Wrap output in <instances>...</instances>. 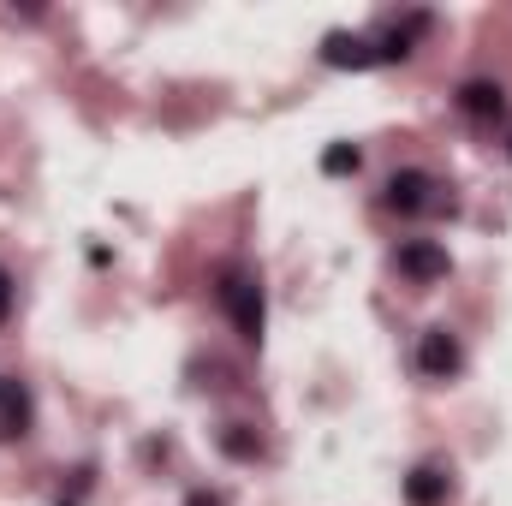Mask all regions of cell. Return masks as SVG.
Here are the masks:
<instances>
[{"label":"cell","instance_id":"cell-8","mask_svg":"<svg viewBox=\"0 0 512 506\" xmlns=\"http://www.w3.org/2000/svg\"><path fill=\"white\" fill-rule=\"evenodd\" d=\"M459 108H465V114H477V120L501 114V84H465V90H459Z\"/></svg>","mask_w":512,"mask_h":506},{"label":"cell","instance_id":"cell-11","mask_svg":"<svg viewBox=\"0 0 512 506\" xmlns=\"http://www.w3.org/2000/svg\"><path fill=\"white\" fill-rule=\"evenodd\" d=\"M191 506H221V501H215V495H197V501H191Z\"/></svg>","mask_w":512,"mask_h":506},{"label":"cell","instance_id":"cell-2","mask_svg":"<svg viewBox=\"0 0 512 506\" xmlns=\"http://www.w3.org/2000/svg\"><path fill=\"white\" fill-rule=\"evenodd\" d=\"M221 304H227V316H233V328L245 340H262V286H256L251 274H227Z\"/></svg>","mask_w":512,"mask_h":506},{"label":"cell","instance_id":"cell-7","mask_svg":"<svg viewBox=\"0 0 512 506\" xmlns=\"http://www.w3.org/2000/svg\"><path fill=\"white\" fill-rule=\"evenodd\" d=\"M399 268H405L411 280H441V274H447V251H441V245L411 239V245H399Z\"/></svg>","mask_w":512,"mask_h":506},{"label":"cell","instance_id":"cell-3","mask_svg":"<svg viewBox=\"0 0 512 506\" xmlns=\"http://www.w3.org/2000/svg\"><path fill=\"white\" fill-rule=\"evenodd\" d=\"M459 364H465V352H459V340H453L447 328H429V334L417 340V370H423V376L447 381V376H459Z\"/></svg>","mask_w":512,"mask_h":506},{"label":"cell","instance_id":"cell-6","mask_svg":"<svg viewBox=\"0 0 512 506\" xmlns=\"http://www.w3.org/2000/svg\"><path fill=\"white\" fill-rule=\"evenodd\" d=\"M322 60H328V66H376L382 48L364 42V36H340V30H334V36L322 42Z\"/></svg>","mask_w":512,"mask_h":506},{"label":"cell","instance_id":"cell-9","mask_svg":"<svg viewBox=\"0 0 512 506\" xmlns=\"http://www.w3.org/2000/svg\"><path fill=\"white\" fill-rule=\"evenodd\" d=\"M322 167H328V173H358V149H352V143H334V149L322 155Z\"/></svg>","mask_w":512,"mask_h":506},{"label":"cell","instance_id":"cell-4","mask_svg":"<svg viewBox=\"0 0 512 506\" xmlns=\"http://www.w3.org/2000/svg\"><path fill=\"white\" fill-rule=\"evenodd\" d=\"M30 429V393L18 376H0V441H18Z\"/></svg>","mask_w":512,"mask_h":506},{"label":"cell","instance_id":"cell-10","mask_svg":"<svg viewBox=\"0 0 512 506\" xmlns=\"http://www.w3.org/2000/svg\"><path fill=\"white\" fill-rule=\"evenodd\" d=\"M6 310H12V274L0 268V322H6Z\"/></svg>","mask_w":512,"mask_h":506},{"label":"cell","instance_id":"cell-1","mask_svg":"<svg viewBox=\"0 0 512 506\" xmlns=\"http://www.w3.org/2000/svg\"><path fill=\"white\" fill-rule=\"evenodd\" d=\"M387 209H399V215H441V209H453V197L429 173H393L387 179Z\"/></svg>","mask_w":512,"mask_h":506},{"label":"cell","instance_id":"cell-5","mask_svg":"<svg viewBox=\"0 0 512 506\" xmlns=\"http://www.w3.org/2000/svg\"><path fill=\"white\" fill-rule=\"evenodd\" d=\"M453 495V477L441 471V465H417L411 477H405V501L411 506H441Z\"/></svg>","mask_w":512,"mask_h":506}]
</instances>
